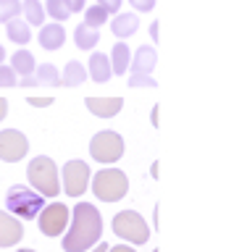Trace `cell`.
I'll use <instances>...</instances> for the list:
<instances>
[{
    "instance_id": "cell-39",
    "label": "cell",
    "mask_w": 226,
    "mask_h": 252,
    "mask_svg": "<svg viewBox=\"0 0 226 252\" xmlns=\"http://www.w3.org/2000/svg\"><path fill=\"white\" fill-rule=\"evenodd\" d=\"M16 252H34V250H16Z\"/></svg>"
},
{
    "instance_id": "cell-23",
    "label": "cell",
    "mask_w": 226,
    "mask_h": 252,
    "mask_svg": "<svg viewBox=\"0 0 226 252\" xmlns=\"http://www.w3.org/2000/svg\"><path fill=\"white\" fill-rule=\"evenodd\" d=\"M45 13H50L53 21H66L68 16H71V11H68V0H45Z\"/></svg>"
},
{
    "instance_id": "cell-25",
    "label": "cell",
    "mask_w": 226,
    "mask_h": 252,
    "mask_svg": "<svg viewBox=\"0 0 226 252\" xmlns=\"http://www.w3.org/2000/svg\"><path fill=\"white\" fill-rule=\"evenodd\" d=\"M21 13V0H0V21H13Z\"/></svg>"
},
{
    "instance_id": "cell-30",
    "label": "cell",
    "mask_w": 226,
    "mask_h": 252,
    "mask_svg": "<svg viewBox=\"0 0 226 252\" xmlns=\"http://www.w3.org/2000/svg\"><path fill=\"white\" fill-rule=\"evenodd\" d=\"M27 102L34 108H48V105H53V97H29Z\"/></svg>"
},
{
    "instance_id": "cell-28",
    "label": "cell",
    "mask_w": 226,
    "mask_h": 252,
    "mask_svg": "<svg viewBox=\"0 0 226 252\" xmlns=\"http://www.w3.org/2000/svg\"><path fill=\"white\" fill-rule=\"evenodd\" d=\"M124 0H97V5L103 8V11L111 16V13H119V8H121Z\"/></svg>"
},
{
    "instance_id": "cell-16",
    "label": "cell",
    "mask_w": 226,
    "mask_h": 252,
    "mask_svg": "<svg viewBox=\"0 0 226 252\" xmlns=\"http://www.w3.org/2000/svg\"><path fill=\"white\" fill-rule=\"evenodd\" d=\"M111 29H113V37H119V39L131 37V34H134V32L139 29L137 13H119V16H116V19L111 21Z\"/></svg>"
},
{
    "instance_id": "cell-24",
    "label": "cell",
    "mask_w": 226,
    "mask_h": 252,
    "mask_svg": "<svg viewBox=\"0 0 226 252\" xmlns=\"http://www.w3.org/2000/svg\"><path fill=\"white\" fill-rule=\"evenodd\" d=\"M108 21V13L100 8L97 3L92 5V8H84V27H90V29H100L103 24Z\"/></svg>"
},
{
    "instance_id": "cell-32",
    "label": "cell",
    "mask_w": 226,
    "mask_h": 252,
    "mask_svg": "<svg viewBox=\"0 0 226 252\" xmlns=\"http://www.w3.org/2000/svg\"><path fill=\"white\" fill-rule=\"evenodd\" d=\"M16 87H40V84H37V79H34V74H32V76H21Z\"/></svg>"
},
{
    "instance_id": "cell-15",
    "label": "cell",
    "mask_w": 226,
    "mask_h": 252,
    "mask_svg": "<svg viewBox=\"0 0 226 252\" xmlns=\"http://www.w3.org/2000/svg\"><path fill=\"white\" fill-rule=\"evenodd\" d=\"M108 63H111V74H113V76L127 74V71H129V63H131V53H129L127 42H116V45H113L111 55H108Z\"/></svg>"
},
{
    "instance_id": "cell-14",
    "label": "cell",
    "mask_w": 226,
    "mask_h": 252,
    "mask_svg": "<svg viewBox=\"0 0 226 252\" xmlns=\"http://www.w3.org/2000/svg\"><path fill=\"white\" fill-rule=\"evenodd\" d=\"M87 76H92V82L97 84H105L108 79H111V63H108V55L105 53H92V58L87 61Z\"/></svg>"
},
{
    "instance_id": "cell-37",
    "label": "cell",
    "mask_w": 226,
    "mask_h": 252,
    "mask_svg": "<svg viewBox=\"0 0 226 252\" xmlns=\"http://www.w3.org/2000/svg\"><path fill=\"white\" fill-rule=\"evenodd\" d=\"M92 252H108V244L105 242H97L95 247H92Z\"/></svg>"
},
{
    "instance_id": "cell-22",
    "label": "cell",
    "mask_w": 226,
    "mask_h": 252,
    "mask_svg": "<svg viewBox=\"0 0 226 252\" xmlns=\"http://www.w3.org/2000/svg\"><path fill=\"white\" fill-rule=\"evenodd\" d=\"M21 11H24L29 27H42V21H45V8H42L40 0H24V3H21Z\"/></svg>"
},
{
    "instance_id": "cell-38",
    "label": "cell",
    "mask_w": 226,
    "mask_h": 252,
    "mask_svg": "<svg viewBox=\"0 0 226 252\" xmlns=\"http://www.w3.org/2000/svg\"><path fill=\"white\" fill-rule=\"evenodd\" d=\"M5 61V50H3V45H0V63Z\"/></svg>"
},
{
    "instance_id": "cell-36",
    "label": "cell",
    "mask_w": 226,
    "mask_h": 252,
    "mask_svg": "<svg viewBox=\"0 0 226 252\" xmlns=\"http://www.w3.org/2000/svg\"><path fill=\"white\" fill-rule=\"evenodd\" d=\"M150 37L155 39V42H158V21H153V24H150Z\"/></svg>"
},
{
    "instance_id": "cell-2",
    "label": "cell",
    "mask_w": 226,
    "mask_h": 252,
    "mask_svg": "<svg viewBox=\"0 0 226 252\" xmlns=\"http://www.w3.org/2000/svg\"><path fill=\"white\" fill-rule=\"evenodd\" d=\"M27 179H29V184L34 187L37 194L50 197V200L61 194V171H58L56 160L48 158V155H37V158L29 160Z\"/></svg>"
},
{
    "instance_id": "cell-40",
    "label": "cell",
    "mask_w": 226,
    "mask_h": 252,
    "mask_svg": "<svg viewBox=\"0 0 226 252\" xmlns=\"http://www.w3.org/2000/svg\"><path fill=\"white\" fill-rule=\"evenodd\" d=\"M153 252H161V250H153Z\"/></svg>"
},
{
    "instance_id": "cell-35",
    "label": "cell",
    "mask_w": 226,
    "mask_h": 252,
    "mask_svg": "<svg viewBox=\"0 0 226 252\" xmlns=\"http://www.w3.org/2000/svg\"><path fill=\"white\" fill-rule=\"evenodd\" d=\"M150 121H153V126H158V121H161V116H158V105H155V108L150 110Z\"/></svg>"
},
{
    "instance_id": "cell-13",
    "label": "cell",
    "mask_w": 226,
    "mask_h": 252,
    "mask_svg": "<svg viewBox=\"0 0 226 252\" xmlns=\"http://www.w3.org/2000/svg\"><path fill=\"white\" fill-rule=\"evenodd\" d=\"M66 42V29L61 27V24H42L40 29V45L45 47V50H61Z\"/></svg>"
},
{
    "instance_id": "cell-26",
    "label": "cell",
    "mask_w": 226,
    "mask_h": 252,
    "mask_svg": "<svg viewBox=\"0 0 226 252\" xmlns=\"http://www.w3.org/2000/svg\"><path fill=\"white\" fill-rule=\"evenodd\" d=\"M19 84V76L13 74V68L8 63H0V87H16Z\"/></svg>"
},
{
    "instance_id": "cell-19",
    "label": "cell",
    "mask_w": 226,
    "mask_h": 252,
    "mask_svg": "<svg viewBox=\"0 0 226 252\" xmlns=\"http://www.w3.org/2000/svg\"><path fill=\"white\" fill-rule=\"evenodd\" d=\"M5 34H8L11 42H16V45H27L29 39H32V29H29V24H27V21L13 19V21L5 24Z\"/></svg>"
},
{
    "instance_id": "cell-31",
    "label": "cell",
    "mask_w": 226,
    "mask_h": 252,
    "mask_svg": "<svg viewBox=\"0 0 226 252\" xmlns=\"http://www.w3.org/2000/svg\"><path fill=\"white\" fill-rule=\"evenodd\" d=\"M84 3H87V0H68V11L79 13V11H84Z\"/></svg>"
},
{
    "instance_id": "cell-10",
    "label": "cell",
    "mask_w": 226,
    "mask_h": 252,
    "mask_svg": "<svg viewBox=\"0 0 226 252\" xmlns=\"http://www.w3.org/2000/svg\"><path fill=\"white\" fill-rule=\"evenodd\" d=\"M24 236V223L11 216L8 210H0V247H13Z\"/></svg>"
},
{
    "instance_id": "cell-20",
    "label": "cell",
    "mask_w": 226,
    "mask_h": 252,
    "mask_svg": "<svg viewBox=\"0 0 226 252\" xmlns=\"http://www.w3.org/2000/svg\"><path fill=\"white\" fill-rule=\"evenodd\" d=\"M74 42H76V47H79V50H92V47L100 42V32L84 27V24H79V27L74 29Z\"/></svg>"
},
{
    "instance_id": "cell-7",
    "label": "cell",
    "mask_w": 226,
    "mask_h": 252,
    "mask_svg": "<svg viewBox=\"0 0 226 252\" xmlns=\"http://www.w3.org/2000/svg\"><path fill=\"white\" fill-rule=\"evenodd\" d=\"M92 171L84 160H68L64 168H61V192H66L68 197H82L90 187Z\"/></svg>"
},
{
    "instance_id": "cell-17",
    "label": "cell",
    "mask_w": 226,
    "mask_h": 252,
    "mask_svg": "<svg viewBox=\"0 0 226 252\" xmlns=\"http://www.w3.org/2000/svg\"><path fill=\"white\" fill-rule=\"evenodd\" d=\"M11 68L16 76H32L34 68H37V61L29 50H16L11 55Z\"/></svg>"
},
{
    "instance_id": "cell-11",
    "label": "cell",
    "mask_w": 226,
    "mask_h": 252,
    "mask_svg": "<svg viewBox=\"0 0 226 252\" xmlns=\"http://www.w3.org/2000/svg\"><path fill=\"white\" fill-rule=\"evenodd\" d=\"M84 105L92 116L97 118H113L121 113L124 97H84Z\"/></svg>"
},
{
    "instance_id": "cell-34",
    "label": "cell",
    "mask_w": 226,
    "mask_h": 252,
    "mask_svg": "<svg viewBox=\"0 0 226 252\" xmlns=\"http://www.w3.org/2000/svg\"><path fill=\"white\" fill-rule=\"evenodd\" d=\"M8 116V100L5 97H0V124H3V118Z\"/></svg>"
},
{
    "instance_id": "cell-3",
    "label": "cell",
    "mask_w": 226,
    "mask_h": 252,
    "mask_svg": "<svg viewBox=\"0 0 226 252\" xmlns=\"http://www.w3.org/2000/svg\"><path fill=\"white\" fill-rule=\"evenodd\" d=\"M42 208H45V197L37 194L34 189H29L27 184H13L5 194V210L19 220H34Z\"/></svg>"
},
{
    "instance_id": "cell-9",
    "label": "cell",
    "mask_w": 226,
    "mask_h": 252,
    "mask_svg": "<svg viewBox=\"0 0 226 252\" xmlns=\"http://www.w3.org/2000/svg\"><path fill=\"white\" fill-rule=\"evenodd\" d=\"M29 153V139L19 129H3L0 131V160L5 163H19Z\"/></svg>"
},
{
    "instance_id": "cell-1",
    "label": "cell",
    "mask_w": 226,
    "mask_h": 252,
    "mask_svg": "<svg viewBox=\"0 0 226 252\" xmlns=\"http://www.w3.org/2000/svg\"><path fill=\"white\" fill-rule=\"evenodd\" d=\"M103 236V218L92 202H79L71 210V228L64 234V252H90Z\"/></svg>"
},
{
    "instance_id": "cell-18",
    "label": "cell",
    "mask_w": 226,
    "mask_h": 252,
    "mask_svg": "<svg viewBox=\"0 0 226 252\" xmlns=\"http://www.w3.org/2000/svg\"><path fill=\"white\" fill-rule=\"evenodd\" d=\"M87 79V68L79 61H68L66 68L61 71V87H79Z\"/></svg>"
},
{
    "instance_id": "cell-21",
    "label": "cell",
    "mask_w": 226,
    "mask_h": 252,
    "mask_svg": "<svg viewBox=\"0 0 226 252\" xmlns=\"http://www.w3.org/2000/svg\"><path fill=\"white\" fill-rule=\"evenodd\" d=\"M34 79L37 84H45V87H61V71L53 63H40L34 68Z\"/></svg>"
},
{
    "instance_id": "cell-4",
    "label": "cell",
    "mask_w": 226,
    "mask_h": 252,
    "mask_svg": "<svg viewBox=\"0 0 226 252\" xmlns=\"http://www.w3.org/2000/svg\"><path fill=\"white\" fill-rule=\"evenodd\" d=\"M92 192L100 202H119L129 192V176L121 168H100L92 176Z\"/></svg>"
},
{
    "instance_id": "cell-6",
    "label": "cell",
    "mask_w": 226,
    "mask_h": 252,
    "mask_svg": "<svg viewBox=\"0 0 226 252\" xmlns=\"http://www.w3.org/2000/svg\"><path fill=\"white\" fill-rule=\"evenodd\" d=\"M90 155H92V160H97L103 165H111L116 160H121V155H124V137L119 131H111V129L97 131L95 137L90 139Z\"/></svg>"
},
{
    "instance_id": "cell-29",
    "label": "cell",
    "mask_w": 226,
    "mask_h": 252,
    "mask_svg": "<svg viewBox=\"0 0 226 252\" xmlns=\"http://www.w3.org/2000/svg\"><path fill=\"white\" fill-rule=\"evenodd\" d=\"M131 3V8L134 11H139V13H150L153 8H155V0H129Z\"/></svg>"
},
{
    "instance_id": "cell-8",
    "label": "cell",
    "mask_w": 226,
    "mask_h": 252,
    "mask_svg": "<svg viewBox=\"0 0 226 252\" xmlns=\"http://www.w3.org/2000/svg\"><path fill=\"white\" fill-rule=\"evenodd\" d=\"M68 218H71V210H68L64 202H50V205H45V208L40 210L37 223H40V231L53 239V236L66 234Z\"/></svg>"
},
{
    "instance_id": "cell-12",
    "label": "cell",
    "mask_w": 226,
    "mask_h": 252,
    "mask_svg": "<svg viewBox=\"0 0 226 252\" xmlns=\"http://www.w3.org/2000/svg\"><path fill=\"white\" fill-rule=\"evenodd\" d=\"M155 63H158L155 47H150V45H142V47H137L134 61H131L129 66H131V74H147V76H150L153 71H155Z\"/></svg>"
},
{
    "instance_id": "cell-5",
    "label": "cell",
    "mask_w": 226,
    "mask_h": 252,
    "mask_svg": "<svg viewBox=\"0 0 226 252\" xmlns=\"http://www.w3.org/2000/svg\"><path fill=\"white\" fill-rule=\"evenodd\" d=\"M113 234H119L124 242L134 244H147L150 239V228H147L145 218L137 210H121L113 216Z\"/></svg>"
},
{
    "instance_id": "cell-27",
    "label": "cell",
    "mask_w": 226,
    "mask_h": 252,
    "mask_svg": "<svg viewBox=\"0 0 226 252\" xmlns=\"http://www.w3.org/2000/svg\"><path fill=\"white\" fill-rule=\"evenodd\" d=\"M129 87H158V82L147 74H129Z\"/></svg>"
},
{
    "instance_id": "cell-33",
    "label": "cell",
    "mask_w": 226,
    "mask_h": 252,
    "mask_svg": "<svg viewBox=\"0 0 226 252\" xmlns=\"http://www.w3.org/2000/svg\"><path fill=\"white\" fill-rule=\"evenodd\" d=\"M108 252H134L131 244H116V247H108Z\"/></svg>"
}]
</instances>
